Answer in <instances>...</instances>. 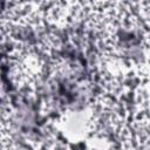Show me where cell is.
<instances>
[{
  "mask_svg": "<svg viewBox=\"0 0 150 150\" xmlns=\"http://www.w3.org/2000/svg\"><path fill=\"white\" fill-rule=\"evenodd\" d=\"M47 73V62L34 46L18 41L8 53V77L21 90H34Z\"/></svg>",
  "mask_w": 150,
  "mask_h": 150,
  "instance_id": "6da1fadb",
  "label": "cell"
},
{
  "mask_svg": "<svg viewBox=\"0 0 150 150\" xmlns=\"http://www.w3.org/2000/svg\"><path fill=\"white\" fill-rule=\"evenodd\" d=\"M56 129L60 130L68 142L74 143L86 141L94 132V124L89 107L87 111L64 112L56 122Z\"/></svg>",
  "mask_w": 150,
  "mask_h": 150,
  "instance_id": "7a4b0ae2",
  "label": "cell"
},
{
  "mask_svg": "<svg viewBox=\"0 0 150 150\" xmlns=\"http://www.w3.org/2000/svg\"><path fill=\"white\" fill-rule=\"evenodd\" d=\"M84 2H47L45 7V22L53 28H67L83 19Z\"/></svg>",
  "mask_w": 150,
  "mask_h": 150,
  "instance_id": "3957f363",
  "label": "cell"
},
{
  "mask_svg": "<svg viewBox=\"0 0 150 150\" xmlns=\"http://www.w3.org/2000/svg\"><path fill=\"white\" fill-rule=\"evenodd\" d=\"M34 47L45 60L46 57L54 59L61 49V39L57 34H55L52 30L43 32L36 40V45Z\"/></svg>",
  "mask_w": 150,
  "mask_h": 150,
  "instance_id": "277c9868",
  "label": "cell"
},
{
  "mask_svg": "<svg viewBox=\"0 0 150 150\" xmlns=\"http://www.w3.org/2000/svg\"><path fill=\"white\" fill-rule=\"evenodd\" d=\"M13 138V120L8 108L0 105V143Z\"/></svg>",
  "mask_w": 150,
  "mask_h": 150,
  "instance_id": "5b68a950",
  "label": "cell"
},
{
  "mask_svg": "<svg viewBox=\"0 0 150 150\" xmlns=\"http://www.w3.org/2000/svg\"><path fill=\"white\" fill-rule=\"evenodd\" d=\"M40 150H74V149L67 142L52 139V141H48L46 144H43Z\"/></svg>",
  "mask_w": 150,
  "mask_h": 150,
  "instance_id": "8992f818",
  "label": "cell"
},
{
  "mask_svg": "<svg viewBox=\"0 0 150 150\" xmlns=\"http://www.w3.org/2000/svg\"><path fill=\"white\" fill-rule=\"evenodd\" d=\"M0 150H26L23 146H21L14 138L1 142L0 143Z\"/></svg>",
  "mask_w": 150,
  "mask_h": 150,
  "instance_id": "52a82bcc",
  "label": "cell"
}]
</instances>
